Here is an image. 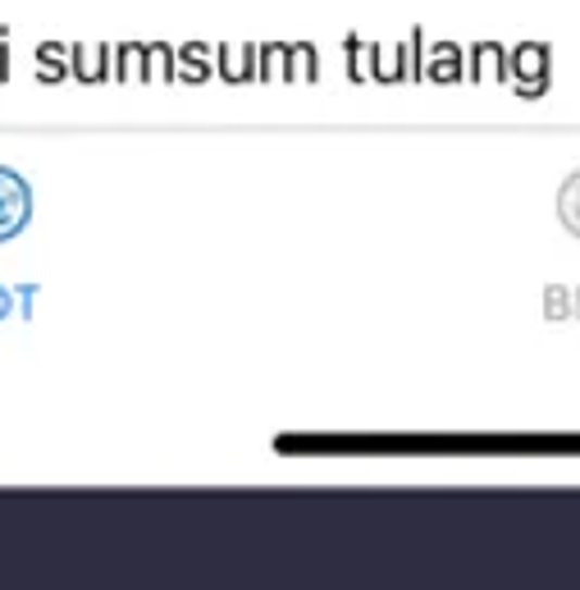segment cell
<instances>
[{"label":"cell","mask_w":580,"mask_h":590,"mask_svg":"<svg viewBox=\"0 0 580 590\" xmlns=\"http://www.w3.org/2000/svg\"><path fill=\"white\" fill-rule=\"evenodd\" d=\"M370 64H375V78H384V83H398L412 74L403 47H370Z\"/></svg>","instance_id":"6"},{"label":"cell","mask_w":580,"mask_h":590,"mask_svg":"<svg viewBox=\"0 0 580 590\" xmlns=\"http://www.w3.org/2000/svg\"><path fill=\"white\" fill-rule=\"evenodd\" d=\"M174 70H178V78H188V83H206V47H184L174 55Z\"/></svg>","instance_id":"7"},{"label":"cell","mask_w":580,"mask_h":590,"mask_svg":"<svg viewBox=\"0 0 580 590\" xmlns=\"http://www.w3.org/2000/svg\"><path fill=\"white\" fill-rule=\"evenodd\" d=\"M10 312H14V293L0 289V316H10Z\"/></svg>","instance_id":"11"},{"label":"cell","mask_w":580,"mask_h":590,"mask_svg":"<svg viewBox=\"0 0 580 590\" xmlns=\"http://www.w3.org/2000/svg\"><path fill=\"white\" fill-rule=\"evenodd\" d=\"M563 221L571 234H580V174H571L567 188H563Z\"/></svg>","instance_id":"9"},{"label":"cell","mask_w":580,"mask_h":590,"mask_svg":"<svg viewBox=\"0 0 580 590\" xmlns=\"http://www.w3.org/2000/svg\"><path fill=\"white\" fill-rule=\"evenodd\" d=\"M426 74H430V78H439V83H453V78L462 74L457 51H453V47H434V51H430V60H426Z\"/></svg>","instance_id":"8"},{"label":"cell","mask_w":580,"mask_h":590,"mask_svg":"<svg viewBox=\"0 0 580 590\" xmlns=\"http://www.w3.org/2000/svg\"><path fill=\"white\" fill-rule=\"evenodd\" d=\"M70 47H60V41H41L37 47V78L41 83H60V78H70Z\"/></svg>","instance_id":"5"},{"label":"cell","mask_w":580,"mask_h":590,"mask_svg":"<svg viewBox=\"0 0 580 590\" xmlns=\"http://www.w3.org/2000/svg\"><path fill=\"white\" fill-rule=\"evenodd\" d=\"M70 64H74V78L78 83H105V74H110V47H105V41H78V47H70Z\"/></svg>","instance_id":"3"},{"label":"cell","mask_w":580,"mask_h":590,"mask_svg":"<svg viewBox=\"0 0 580 590\" xmlns=\"http://www.w3.org/2000/svg\"><path fill=\"white\" fill-rule=\"evenodd\" d=\"M33 221V188L28 179H18L14 170L0 165V243L24 234V225Z\"/></svg>","instance_id":"1"},{"label":"cell","mask_w":580,"mask_h":590,"mask_svg":"<svg viewBox=\"0 0 580 590\" xmlns=\"http://www.w3.org/2000/svg\"><path fill=\"white\" fill-rule=\"evenodd\" d=\"M0 83H10V41L0 37Z\"/></svg>","instance_id":"10"},{"label":"cell","mask_w":580,"mask_h":590,"mask_svg":"<svg viewBox=\"0 0 580 590\" xmlns=\"http://www.w3.org/2000/svg\"><path fill=\"white\" fill-rule=\"evenodd\" d=\"M215 55H219V78H225V83H248V78H256L261 51H252V41H225V47H219Z\"/></svg>","instance_id":"4"},{"label":"cell","mask_w":580,"mask_h":590,"mask_svg":"<svg viewBox=\"0 0 580 590\" xmlns=\"http://www.w3.org/2000/svg\"><path fill=\"white\" fill-rule=\"evenodd\" d=\"M507 74L517 78V87H521L526 97H540L544 87H549V51L530 41V47H521L517 55L507 60Z\"/></svg>","instance_id":"2"}]
</instances>
